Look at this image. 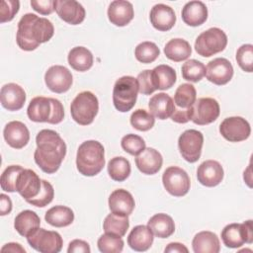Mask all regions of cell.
Segmentation results:
<instances>
[{"instance_id":"6da1fadb","label":"cell","mask_w":253,"mask_h":253,"mask_svg":"<svg viewBox=\"0 0 253 253\" xmlns=\"http://www.w3.org/2000/svg\"><path fill=\"white\" fill-rule=\"evenodd\" d=\"M36 143L35 162L44 173H55L66 155L64 140L55 130L42 129L36 136Z\"/></svg>"},{"instance_id":"7a4b0ae2","label":"cell","mask_w":253,"mask_h":253,"mask_svg":"<svg viewBox=\"0 0 253 253\" xmlns=\"http://www.w3.org/2000/svg\"><path fill=\"white\" fill-rule=\"evenodd\" d=\"M53 34L54 28L49 20L27 13L18 23L16 42L21 49L32 51L41 43L48 42Z\"/></svg>"},{"instance_id":"3957f363","label":"cell","mask_w":253,"mask_h":253,"mask_svg":"<svg viewBox=\"0 0 253 253\" xmlns=\"http://www.w3.org/2000/svg\"><path fill=\"white\" fill-rule=\"evenodd\" d=\"M105 166L104 146L97 140H86L82 142L77 150L76 167L84 176H95Z\"/></svg>"},{"instance_id":"277c9868","label":"cell","mask_w":253,"mask_h":253,"mask_svg":"<svg viewBox=\"0 0 253 253\" xmlns=\"http://www.w3.org/2000/svg\"><path fill=\"white\" fill-rule=\"evenodd\" d=\"M27 115L33 122L56 125L62 122L64 109L57 99L38 96L31 100L27 109Z\"/></svg>"},{"instance_id":"5b68a950","label":"cell","mask_w":253,"mask_h":253,"mask_svg":"<svg viewBox=\"0 0 253 253\" xmlns=\"http://www.w3.org/2000/svg\"><path fill=\"white\" fill-rule=\"evenodd\" d=\"M138 93V83L132 76L119 78L113 89V103L115 108L122 113L130 111L135 105Z\"/></svg>"},{"instance_id":"8992f818","label":"cell","mask_w":253,"mask_h":253,"mask_svg":"<svg viewBox=\"0 0 253 253\" xmlns=\"http://www.w3.org/2000/svg\"><path fill=\"white\" fill-rule=\"evenodd\" d=\"M99 111L97 97L90 91L79 93L70 105L72 119L81 126H88L93 123Z\"/></svg>"},{"instance_id":"52a82bcc","label":"cell","mask_w":253,"mask_h":253,"mask_svg":"<svg viewBox=\"0 0 253 253\" xmlns=\"http://www.w3.org/2000/svg\"><path fill=\"white\" fill-rule=\"evenodd\" d=\"M197 100V92L194 85L190 83L181 84L174 95V112L171 116L173 122L186 124L191 120L192 107Z\"/></svg>"},{"instance_id":"ba28073f","label":"cell","mask_w":253,"mask_h":253,"mask_svg":"<svg viewBox=\"0 0 253 253\" xmlns=\"http://www.w3.org/2000/svg\"><path fill=\"white\" fill-rule=\"evenodd\" d=\"M227 44V36L219 28H211L198 36L195 42L197 53L210 57L222 51Z\"/></svg>"},{"instance_id":"9c48e42d","label":"cell","mask_w":253,"mask_h":253,"mask_svg":"<svg viewBox=\"0 0 253 253\" xmlns=\"http://www.w3.org/2000/svg\"><path fill=\"white\" fill-rule=\"evenodd\" d=\"M162 183L165 190L174 197L185 196L191 186L187 172L177 166H170L163 172Z\"/></svg>"},{"instance_id":"30bf717a","label":"cell","mask_w":253,"mask_h":253,"mask_svg":"<svg viewBox=\"0 0 253 253\" xmlns=\"http://www.w3.org/2000/svg\"><path fill=\"white\" fill-rule=\"evenodd\" d=\"M204 135L197 129L185 130L178 139V147L182 157L190 163L197 162L202 154Z\"/></svg>"},{"instance_id":"8fae6325","label":"cell","mask_w":253,"mask_h":253,"mask_svg":"<svg viewBox=\"0 0 253 253\" xmlns=\"http://www.w3.org/2000/svg\"><path fill=\"white\" fill-rule=\"evenodd\" d=\"M28 243L41 253H58L62 248V238L56 231L39 228L27 237Z\"/></svg>"},{"instance_id":"7c38bea8","label":"cell","mask_w":253,"mask_h":253,"mask_svg":"<svg viewBox=\"0 0 253 253\" xmlns=\"http://www.w3.org/2000/svg\"><path fill=\"white\" fill-rule=\"evenodd\" d=\"M220 113L219 104L213 98H200L192 107L191 121L199 126H206L214 122Z\"/></svg>"},{"instance_id":"4fadbf2b","label":"cell","mask_w":253,"mask_h":253,"mask_svg":"<svg viewBox=\"0 0 253 253\" xmlns=\"http://www.w3.org/2000/svg\"><path fill=\"white\" fill-rule=\"evenodd\" d=\"M219 132L226 140L239 142L250 136L251 127L249 123L242 117H228L221 122Z\"/></svg>"},{"instance_id":"5bb4252c","label":"cell","mask_w":253,"mask_h":253,"mask_svg":"<svg viewBox=\"0 0 253 253\" xmlns=\"http://www.w3.org/2000/svg\"><path fill=\"white\" fill-rule=\"evenodd\" d=\"M44 82L50 91L60 94L70 89L73 78L65 66L52 65L44 74Z\"/></svg>"},{"instance_id":"9a60e30c","label":"cell","mask_w":253,"mask_h":253,"mask_svg":"<svg viewBox=\"0 0 253 253\" xmlns=\"http://www.w3.org/2000/svg\"><path fill=\"white\" fill-rule=\"evenodd\" d=\"M206 76L210 82L215 85H224L228 83L233 76L232 64L226 58H214L208 63Z\"/></svg>"},{"instance_id":"2e32d148","label":"cell","mask_w":253,"mask_h":253,"mask_svg":"<svg viewBox=\"0 0 253 253\" xmlns=\"http://www.w3.org/2000/svg\"><path fill=\"white\" fill-rule=\"evenodd\" d=\"M54 10L58 17L70 25H79L85 19L84 7L75 0H55Z\"/></svg>"},{"instance_id":"e0dca14e","label":"cell","mask_w":253,"mask_h":253,"mask_svg":"<svg viewBox=\"0 0 253 253\" xmlns=\"http://www.w3.org/2000/svg\"><path fill=\"white\" fill-rule=\"evenodd\" d=\"M41 188L42 180L35 171L32 169H23L21 171L17 179L16 192H18L26 202L38 196Z\"/></svg>"},{"instance_id":"ac0fdd59","label":"cell","mask_w":253,"mask_h":253,"mask_svg":"<svg viewBox=\"0 0 253 253\" xmlns=\"http://www.w3.org/2000/svg\"><path fill=\"white\" fill-rule=\"evenodd\" d=\"M223 169L215 160H206L197 169L198 181L206 187H215L223 179Z\"/></svg>"},{"instance_id":"d6986e66","label":"cell","mask_w":253,"mask_h":253,"mask_svg":"<svg viewBox=\"0 0 253 253\" xmlns=\"http://www.w3.org/2000/svg\"><path fill=\"white\" fill-rule=\"evenodd\" d=\"M3 135L8 145L16 149L23 148L30 140V131L28 127L25 124L19 121L8 123L4 127Z\"/></svg>"},{"instance_id":"ffe728a7","label":"cell","mask_w":253,"mask_h":253,"mask_svg":"<svg viewBox=\"0 0 253 253\" xmlns=\"http://www.w3.org/2000/svg\"><path fill=\"white\" fill-rule=\"evenodd\" d=\"M1 105L8 111H19L26 102L24 89L16 83L5 84L0 92Z\"/></svg>"},{"instance_id":"44dd1931","label":"cell","mask_w":253,"mask_h":253,"mask_svg":"<svg viewBox=\"0 0 253 253\" xmlns=\"http://www.w3.org/2000/svg\"><path fill=\"white\" fill-rule=\"evenodd\" d=\"M149 18L153 28L161 32L171 30L176 23V15L174 10L170 6L161 3L152 7Z\"/></svg>"},{"instance_id":"7402d4cb","label":"cell","mask_w":253,"mask_h":253,"mask_svg":"<svg viewBox=\"0 0 253 253\" xmlns=\"http://www.w3.org/2000/svg\"><path fill=\"white\" fill-rule=\"evenodd\" d=\"M163 158L159 151L151 147H145L135 157V164L138 170L145 175L156 174L162 167Z\"/></svg>"},{"instance_id":"603a6c76","label":"cell","mask_w":253,"mask_h":253,"mask_svg":"<svg viewBox=\"0 0 253 253\" xmlns=\"http://www.w3.org/2000/svg\"><path fill=\"white\" fill-rule=\"evenodd\" d=\"M108 203L112 212L125 216L131 214L135 207L133 197L129 192L124 189H118L112 192Z\"/></svg>"},{"instance_id":"cb8c5ba5","label":"cell","mask_w":253,"mask_h":253,"mask_svg":"<svg viewBox=\"0 0 253 253\" xmlns=\"http://www.w3.org/2000/svg\"><path fill=\"white\" fill-rule=\"evenodd\" d=\"M132 4L126 0H116L111 2L108 8L109 21L118 27L126 26L133 19Z\"/></svg>"},{"instance_id":"d4e9b609","label":"cell","mask_w":253,"mask_h":253,"mask_svg":"<svg viewBox=\"0 0 253 253\" xmlns=\"http://www.w3.org/2000/svg\"><path fill=\"white\" fill-rule=\"evenodd\" d=\"M182 20L191 27H198L208 19V8L202 1H190L182 9Z\"/></svg>"},{"instance_id":"484cf974","label":"cell","mask_w":253,"mask_h":253,"mask_svg":"<svg viewBox=\"0 0 253 253\" xmlns=\"http://www.w3.org/2000/svg\"><path fill=\"white\" fill-rule=\"evenodd\" d=\"M153 239V233L147 225H136L127 236V244L134 251L143 252L151 247Z\"/></svg>"},{"instance_id":"4316f807","label":"cell","mask_w":253,"mask_h":253,"mask_svg":"<svg viewBox=\"0 0 253 253\" xmlns=\"http://www.w3.org/2000/svg\"><path fill=\"white\" fill-rule=\"evenodd\" d=\"M148 108L153 117L159 120H166L172 116L175 106L173 99L168 94L161 92L150 98Z\"/></svg>"},{"instance_id":"83f0119b","label":"cell","mask_w":253,"mask_h":253,"mask_svg":"<svg viewBox=\"0 0 253 253\" xmlns=\"http://www.w3.org/2000/svg\"><path fill=\"white\" fill-rule=\"evenodd\" d=\"M40 216L35 211L30 210H25L18 213L14 220V227L16 231L24 237H29L32 235L40 228Z\"/></svg>"},{"instance_id":"f1b7e54d","label":"cell","mask_w":253,"mask_h":253,"mask_svg":"<svg viewBox=\"0 0 253 253\" xmlns=\"http://www.w3.org/2000/svg\"><path fill=\"white\" fill-rule=\"evenodd\" d=\"M195 253H218L220 250L219 239L211 231H201L197 233L192 241Z\"/></svg>"},{"instance_id":"f546056e","label":"cell","mask_w":253,"mask_h":253,"mask_svg":"<svg viewBox=\"0 0 253 253\" xmlns=\"http://www.w3.org/2000/svg\"><path fill=\"white\" fill-rule=\"evenodd\" d=\"M147 226L158 238H167L175 231L173 218L166 213H156L147 221Z\"/></svg>"},{"instance_id":"4dcf8cb0","label":"cell","mask_w":253,"mask_h":253,"mask_svg":"<svg viewBox=\"0 0 253 253\" xmlns=\"http://www.w3.org/2000/svg\"><path fill=\"white\" fill-rule=\"evenodd\" d=\"M153 86L156 90L170 89L176 82V71L167 64H161L151 70Z\"/></svg>"},{"instance_id":"1f68e13d","label":"cell","mask_w":253,"mask_h":253,"mask_svg":"<svg viewBox=\"0 0 253 253\" xmlns=\"http://www.w3.org/2000/svg\"><path fill=\"white\" fill-rule=\"evenodd\" d=\"M69 65L76 71H87L93 65V54L92 52L84 46L73 47L67 56Z\"/></svg>"},{"instance_id":"d6a6232c","label":"cell","mask_w":253,"mask_h":253,"mask_svg":"<svg viewBox=\"0 0 253 253\" xmlns=\"http://www.w3.org/2000/svg\"><path fill=\"white\" fill-rule=\"evenodd\" d=\"M164 53L168 59L180 62L186 60L191 55L192 47L186 40L180 38L172 39L165 44Z\"/></svg>"},{"instance_id":"836d02e7","label":"cell","mask_w":253,"mask_h":253,"mask_svg":"<svg viewBox=\"0 0 253 253\" xmlns=\"http://www.w3.org/2000/svg\"><path fill=\"white\" fill-rule=\"evenodd\" d=\"M45 221L51 226L64 227L70 225L74 220L73 211L65 206H55L50 208L44 215Z\"/></svg>"},{"instance_id":"e575fe53","label":"cell","mask_w":253,"mask_h":253,"mask_svg":"<svg viewBox=\"0 0 253 253\" xmlns=\"http://www.w3.org/2000/svg\"><path fill=\"white\" fill-rule=\"evenodd\" d=\"M129 227V220L127 216L119 215L114 212L109 213L103 223L105 233H110L116 236L123 237Z\"/></svg>"},{"instance_id":"d590c367","label":"cell","mask_w":253,"mask_h":253,"mask_svg":"<svg viewBox=\"0 0 253 253\" xmlns=\"http://www.w3.org/2000/svg\"><path fill=\"white\" fill-rule=\"evenodd\" d=\"M130 163L129 161L123 157L117 156L112 158L108 163V173L111 179L117 182H123L130 174Z\"/></svg>"},{"instance_id":"8d00e7d4","label":"cell","mask_w":253,"mask_h":253,"mask_svg":"<svg viewBox=\"0 0 253 253\" xmlns=\"http://www.w3.org/2000/svg\"><path fill=\"white\" fill-rule=\"evenodd\" d=\"M221 240L228 248L241 247L245 241L241 229V223H230L221 231Z\"/></svg>"},{"instance_id":"74e56055","label":"cell","mask_w":253,"mask_h":253,"mask_svg":"<svg viewBox=\"0 0 253 253\" xmlns=\"http://www.w3.org/2000/svg\"><path fill=\"white\" fill-rule=\"evenodd\" d=\"M182 76L185 80L199 82L206 75V66L197 59L187 60L181 68Z\"/></svg>"},{"instance_id":"f35d334b","label":"cell","mask_w":253,"mask_h":253,"mask_svg":"<svg viewBox=\"0 0 253 253\" xmlns=\"http://www.w3.org/2000/svg\"><path fill=\"white\" fill-rule=\"evenodd\" d=\"M159 47L152 42H142L134 49L135 58L141 63H151L159 56Z\"/></svg>"},{"instance_id":"ab89813d","label":"cell","mask_w":253,"mask_h":253,"mask_svg":"<svg viewBox=\"0 0 253 253\" xmlns=\"http://www.w3.org/2000/svg\"><path fill=\"white\" fill-rule=\"evenodd\" d=\"M130 125L139 131H147L154 126V117L144 109L135 110L130 116Z\"/></svg>"},{"instance_id":"60d3db41","label":"cell","mask_w":253,"mask_h":253,"mask_svg":"<svg viewBox=\"0 0 253 253\" xmlns=\"http://www.w3.org/2000/svg\"><path fill=\"white\" fill-rule=\"evenodd\" d=\"M98 249L103 253H119L124 249V241L122 237L110 233L101 235L97 242Z\"/></svg>"},{"instance_id":"b9f144b4","label":"cell","mask_w":253,"mask_h":253,"mask_svg":"<svg viewBox=\"0 0 253 253\" xmlns=\"http://www.w3.org/2000/svg\"><path fill=\"white\" fill-rule=\"evenodd\" d=\"M23 169L24 168L20 165L8 166L1 175V179H0L1 189L5 192H9V193L16 192L17 179Z\"/></svg>"},{"instance_id":"7bdbcfd3","label":"cell","mask_w":253,"mask_h":253,"mask_svg":"<svg viewBox=\"0 0 253 253\" xmlns=\"http://www.w3.org/2000/svg\"><path fill=\"white\" fill-rule=\"evenodd\" d=\"M53 197H54V190L52 185L46 180H42V188L40 193L35 198L28 200L27 203L35 207L43 208L51 203V201L53 200Z\"/></svg>"},{"instance_id":"ee69618b","label":"cell","mask_w":253,"mask_h":253,"mask_svg":"<svg viewBox=\"0 0 253 253\" xmlns=\"http://www.w3.org/2000/svg\"><path fill=\"white\" fill-rule=\"evenodd\" d=\"M122 148L130 155H138L145 148V141L139 135L129 133L125 135L121 141Z\"/></svg>"},{"instance_id":"f6af8a7d","label":"cell","mask_w":253,"mask_h":253,"mask_svg":"<svg viewBox=\"0 0 253 253\" xmlns=\"http://www.w3.org/2000/svg\"><path fill=\"white\" fill-rule=\"evenodd\" d=\"M236 61L239 67L245 72L253 71V45L242 44L236 51Z\"/></svg>"},{"instance_id":"bcb514c9","label":"cell","mask_w":253,"mask_h":253,"mask_svg":"<svg viewBox=\"0 0 253 253\" xmlns=\"http://www.w3.org/2000/svg\"><path fill=\"white\" fill-rule=\"evenodd\" d=\"M20 8L18 0H2L0 8V22L3 24L14 19Z\"/></svg>"},{"instance_id":"7dc6e473","label":"cell","mask_w":253,"mask_h":253,"mask_svg":"<svg viewBox=\"0 0 253 253\" xmlns=\"http://www.w3.org/2000/svg\"><path fill=\"white\" fill-rule=\"evenodd\" d=\"M136 80L138 83V92H140L142 95H150L156 90L153 86V82L151 78V70L149 69L143 70L137 75Z\"/></svg>"},{"instance_id":"c3c4849f","label":"cell","mask_w":253,"mask_h":253,"mask_svg":"<svg viewBox=\"0 0 253 253\" xmlns=\"http://www.w3.org/2000/svg\"><path fill=\"white\" fill-rule=\"evenodd\" d=\"M54 1L53 0H33L31 1L32 8L42 14V15H49L54 11Z\"/></svg>"},{"instance_id":"681fc988","label":"cell","mask_w":253,"mask_h":253,"mask_svg":"<svg viewBox=\"0 0 253 253\" xmlns=\"http://www.w3.org/2000/svg\"><path fill=\"white\" fill-rule=\"evenodd\" d=\"M91 251L89 244L84 241V240H80V239H74L72 240L67 248V252L68 253H89Z\"/></svg>"},{"instance_id":"f907efd6","label":"cell","mask_w":253,"mask_h":253,"mask_svg":"<svg viewBox=\"0 0 253 253\" xmlns=\"http://www.w3.org/2000/svg\"><path fill=\"white\" fill-rule=\"evenodd\" d=\"M252 220H246L243 223H241V229L244 237L245 243L251 244L253 242V229H252Z\"/></svg>"},{"instance_id":"816d5d0a","label":"cell","mask_w":253,"mask_h":253,"mask_svg":"<svg viewBox=\"0 0 253 253\" xmlns=\"http://www.w3.org/2000/svg\"><path fill=\"white\" fill-rule=\"evenodd\" d=\"M0 214L1 215H6L11 212L12 211V202L11 199L5 195L1 194L0 195Z\"/></svg>"},{"instance_id":"f5cc1de1","label":"cell","mask_w":253,"mask_h":253,"mask_svg":"<svg viewBox=\"0 0 253 253\" xmlns=\"http://www.w3.org/2000/svg\"><path fill=\"white\" fill-rule=\"evenodd\" d=\"M165 253H188L189 250L188 248L179 242H171L169 243L165 249H164Z\"/></svg>"},{"instance_id":"db71d44e","label":"cell","mask_w":253,"mask_h":253,"mask_svg":"<svg viewBox=\"0 0 253 253\" xmlns=\"http://www.w3.org/2000/svg\"><path fill=\"white\" fill-rule=\"evenodd\" d=\"M2 252H20V253H25L26 250L21 246V244L19 243H15V242H10L5 244L2 248H1Z\"/></svg>"},{"instance_id":"11a10c76","label":"cell","mask_w":253,"mask_h":253,"mask_svg":"<svg viewBox=\"0 0 253 253\" xmlns=\"http://www.w3.org/2000/svg\"><path fill=\"white\" fill-rule=\"evenodd\" d=\"M244 181L246 182V184L251 188L252 185H251V164H249L248 168L244 171Z\"/></svg>"}]
</instances>
